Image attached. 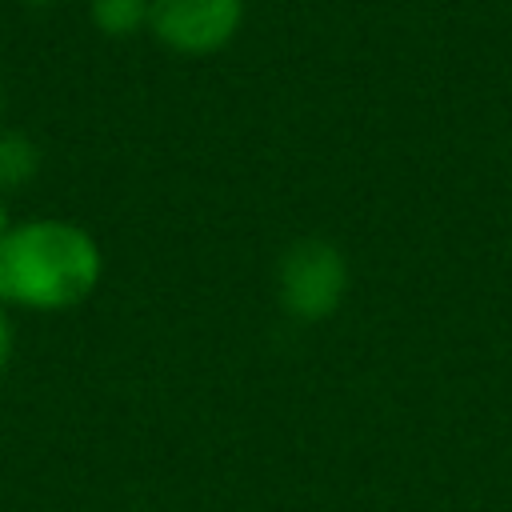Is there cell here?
Segmentation results:
<instances>
[{"mask_svg":"<svg viewBox=\"0 0 512 512\" xmlns=\"http://www.w3.org/2000/svg\"><path fill=\"white\" fill-rule=\"evenodd\" d=\"M104 256L88 228L72 220H24L0 240L4 300L36 312H64L100 284Z\"/></svg>","mask_w":512,"mask_h":512,"instance_id":"cell-1","label":"cell"},{"mask_svg":"<svg viewBox=\"0 0 512 512\" xmlns=\"http://www.w3.org/2000/svg\"><path fill=\"white\" fill-rule=\"evenodd\" d=\"M348 288L352 264L344 248L324 236H300L276 260V304L300 324H320L336 316Z\"/></svg>","mask_w":512,"mask_h":512,"instance_id":"cell-2","label":"cell"},{"mask_svg":"<svg viewBox=\"0 0 512 512\" xmlns=\"http://www.w3.org/2000/svg\"><path fill=\"white\" fill-rule=\"evenodd\" d=\"M248 16V0H152L148 32L176 56L224 52Z\"/></svg>","mask_w":512,"mask_h":512,"instance_id":"cell-3","label":"cell"},{"mask_svg":"<svg viewBox=\"0 0 512 512\" xmlns=\"http://www.w3.org/2000/svg\"><path fill=\"white\" fill-rule=\"evenodd\" d=\"M148 12H152V0H88L92 24L112 40H124L148 28Z\"/></svg>","mask_w":512,"mask_h":512,"instance_id":"cell-4","label":"cell"},{"mask_svg":"<svg viewBox=\"0 0 512 512\" xmlns=\"http://www.w3.org/2000/svg\"><path fill=\"white\" fill-rule=\"evenodd\" d=\"M40 172V148L28 132H0V188H24Z\"/></svg>","mask_w":512,"mask_h":512,"instance_id":"cell-5","label":"cell"},{"mask_svg":"<svg viewBox=\"0 0 512 512\" xmlns=\"http://www.w3.org/2000/svg\"><path fill=\"white\" fill-rule=\"evenodd\" d=\"M12 352H16V332H12V320H8V312L0 308V372L12 364Z\"/></svg>","mask_w":512,"mask_h":512,"instance_id":"cell-6","label":"cell"},{"mask_svg":"<svg viewBox=\"0 0 512 512\" xmlns=\"http://www.w3.org/2000/svg\"><path fill=\"white\" fill-rule=\"evenodd\" d=\"M8 228H12V224H8V212H4V200H0V240L8 236Z\"/></svg>","mask_w":512,"mask_h":512,"instance_id":"cell-7","label":"cell"},{"mask_svg":"<svg viewBox=\"0 0 512 512\" xmlns=\"http://www.w3.org/2000/svg\"><path fill=\"white\" fill-rule=\"evenodd\" d=\"M24 4H32V8H44V4H52V0H24Z\"/></svg>","mask_w":512,"mask_h":512,"instance_id":"cell-8","label":"cell"}]
</instances>
